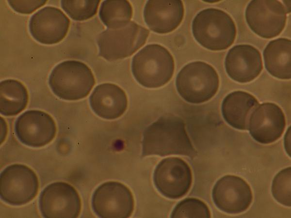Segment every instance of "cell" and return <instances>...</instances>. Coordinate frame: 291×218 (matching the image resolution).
I'll list each match as a JSON object with an SVG mask.
<instances>
[{
  "instance_id": "8992f818",
  "label": "cell",
  "mask_w": 291,
  "mask_h": 218,
  "mask_svg": "<svg viewBox=\"0 0 291 218\" xmlns=\"http://www.w3.org/2000/svg\"><path fill=\"white\" fill-rule=\"evenodd\" d=\"M149 31L133 21L117 29H108L97 37L99 55L109 61L128 57L143 46Z\"/></svg>"
},
{
  "instance_id": "5bb4252c",
  "label": "cell",
  "mask_w": 291,
  "mask_h": 218,
  "mask_svg": "<svg viewBox=\"0 0 291 218\" xmlns=\"http://www.w3.org/2000/svg\"><path fill=\"white\" fill-rule=\"evenodd\" d=\"M70 20L59 9L45 7L30 18L29 29L32 37L45 45H52L61 41L66 36Z\"/></svg>"
},
{
  "instance_id": "5b68a950",
  "label": "cell",
  "mask_w": 291,
  "mask_h": 218,
  "mask_svg": "<svg viewBox=\"0 0 291 218\" xmlns=\"http://www.w3.org/2000/svg\"><path fill=\"white\" fill-rule=\"evenodd\" d=\"M176 85L182 98L189 103L199 104L209 100L215 94L219 79L212 66L196 61L181 69L177 77Z\"/></svg>"
},
{
  "instance_id": "e0dca14e",
  "label": "cell",
  "mask_w": 291,
  "mask_h": 218,
  "mask_svg": "<svg viewBox=\"0 0 291 218\" xmlns=\"http://www.w3.org/2000/svg\"><path fill=\"white\" fill-rule=\"evenodd\" d=\"M183 16L184 6L181 0H148L144 10L147 26L159 33L174 31L181 22Z\"/></svg>"
},
{
  "instance_id": "7a4b0ae2",
  "label": "cell",
  "mask_w": 291,
  "mask_h": 218,
  "mask_svg": "<svg viewBox=\"0 0 291 218\" xmlns=\"http://www.w3.org/2000/svg\"><path fill=\"white\" fill-rule=\"evenodd\" d=\"M195 39L204 47L213 51L227 49L234 42L236 28L231 16L217 8L200 11L192 25Z\"/></svg>"
},
{
  "instance_id": "7402d4cb",
  "label": "cell",
  "mask_w": 291,
  "mask_h": 218,
  "mask_svg": "<svg viewBox=\"0 0 291 218\" xmlns=\"http://www.w3.org/2000/svg\"><path fill=\"white\" fill-rule=\"evenodd\" d=\"M132 16V8L127 0H104L99 11L103 23L110 29H117L126 26Z\"/></svg>"
},
{
  "instance_id": "44dd1931",
  "label": "cell",
  "mask_w": 291,
  "mask_h": 218,
  "mask_svg": "<svg viewBox=\"0 0 291 218\" xmlns=\"http://www.w3.org/2000/svg\"><path fill=\"white\" fill-rule=\"evenodd\" d=\"M29 100L28 91L20 81L13 79L0 83V112L6 116L17 115L26 107Z\"/></svg>"
},
{
  "instance_id": "d6986e66",
  "label": "cell",
  "mask_w": 291,
  "mask_h": 218,
  "mask_svg": "<svg viewBox=\"0 0 291 218\" xmlns=\"http://www.w3.org/2000/svg\"><path fill=\"white\" fill-rule=\"evenodd\" d=\"M259 104L257 99L248 93L241 91L233 92L223 101L222 115L233 127L247 130L251 115Z\"/></svg>"
},
{
  "instance_id": "484cf974",
  "label": "cell",
  "mask_w": 291,
  "mask_h": 218,
  "mask_svg": "<svg viewBox=\"0 0 291 218\" xmlns=\"http://www.w3.org/2000/svg\"><path fill=\"white\" fill-rule=\"evenodd\" d=\"M7 2L16 12L30 14L43 6L47 0H8Z\"/></svg>"
},
{
  "instance_id": "2e32d148",
  "label": "cell",
  "mask_w": 291,
  "mask_h": 218,
  "mask_svg": "<svg viewBox=\"0 0 291 218\" xmlns=\"http://www.w3.org/2000/svg\"><path fill=\"white\" fill-rule=\"evenodd\" d=\"M225 68L228 76L240 83L249 82L256 78L262 69L261 56L253 46L236 45L228 51Z\"/></svg>"
},
{
  "instance_id": "3957f363",
  "label": "cell",
  "mask_w": 291,
  "mask_h": 218,
  "mask_svg": "<svg viewBox=\"0 0 291 218\" xmlns=\"http://www.w3.org/2000/svg\"><path fill=\"white\" fill-rule=\"evenodd\" d=\"M133 75L137 81L144 87L156 88L167 83L174 70L173 58L162 46H146L133 58Z\"/></svg>"
},
{
  "instance_id": "4316f807",
  "label": "cell",
  "mask_w": 291,
  "mask_h": 218,
  "mask_svg": "<svg viewBox=\"0 0 291 218\" xmlns=\"http://www.w3.org/2000/svg\"><path fill=\"white\" fill-rule=\"evenodd\" d=\"M290 127L289 128L287 131V133L285 137V147L286 151H287L288 155L290 156Z\"/></svg>"
},
{
  "instance_id": "8fae6325",
  "label": "cell",
  "mask_w": 291,
  "mask_h": 218,
  "mask_svg": "<svg viewBox=\"0 0 291 218\" xmlns=\"http://www.w3.org/2000/svg\"><path fill=\"white\" fill-rule=\"evenodd\" d=\"M153 178L158 190L170 199H178L185 195L192 182L190 167L178 157L162 160L155 169Z\"/></svg>"
},
{
  "instance_id": "30bf717a",
  "label": "cell",
  "mask_w": 291,
  "mask_h": 218,
  "mask_svg": "<svg viewBox=\"0 0 291 218\" xmlns=\"http://www.w3.org/2000/svg\"><path fill=\"white\" fill-rule=\"evenodd\" d=\"M92 207L100 218H125L133 212L134 200L130 191L125 185L116 182H108L94 191Z\"/></svg>"
},
{
  "instance_id": "277c9868",
  "label": "cell",
  "mask_w": 291,
  "mask_h": 218,
  "mask_svg": "<svg viewBox=\"0 0 291 218\" xmlns=\"http://www.w3.org/2000/svg\"><path fill=\"white\" fill-rule=\"evenodd\" d=\"M49 86L58 97L78 100L86 97L95 84L90 68L81 62L68 60L57 64L48 78Z\"/></svg>"
},
{
  "instance_id": "ffe728a7",
  "label": "cell",
  "mask_w": 291,
  "mask_h": 218,
  "mask_svg": "<svg viewBox=\"0 0 291 218\" xmlns=\"http://www.w3.org/2000/svg\"><path fill=\"white\" fill-rule=\"evenodd\" d=\"M291 40L284 38L272 40L265 47V66L272 76L282 79L291 78Z\"/></svg>"
},
{
  "instance_id": "603a6c76",
  "label": "cell",
  "mask_w": 291,
  "mask_h": 218,
  "mask_svg": "<svg viewBox=\"0 0 291 218\" xmlns=\"http://www.w3.org/2000/svg\"><path fill=\"white\" fill-rule=\"evenodd\" d=\"M100 1L61 0V5L66 13L73 20H86L97 13Z\"/></svg>"
},
{
  "instance_id": "9c48e42d",
  "label": "cell",
  "mask_w": 291,
  "mask_h": 218,
  "mask_svg": "<svg viewBox=\"0 0 291 218\" xmlns=\"http://www.w3.org/2000/svg\"><path fill=\"white\" fill-rule=\"evenodd\" d=\"M39 206L43 217L77 218L81 210L80 197L70 184L56 182L47 186L42 191Z\"/></svg>"
},
{
  "instance_id": "6da1fadb",
  "label": "cell",
  "mask_w": 291,
  "mask_h": 218,
  "mask_svg": "<svg viewBox=\"0 0 291 218\" xmlns=\"http://www.w3.org/2000/svg\"><path fill=\"white\" fill-rule=\"evenodd\" d=\"M142 156L170 155L194 157L196 151L178 117H162L148 126L144 133Z\"/></svg>"
},
{
  "instance_id": "52a82bcc",
  "label": "cell",
  "mask_w": 291,
  "mask_h": 218,
  "mask_svg": "<svg viewBox=\"0 0 291 218\" xmlns=\"http://www.w3.org/2000/svg\"><path fill=\"white\" fill-rule=\"evenodd\" d=\"M39 182L35 173L22 164L11 165L0 176V195L6 203L14 206L25 204L36 196Z\"/></svg>"
},
{
  "instance_id": "ac0fdd59",
  "label": "cell",
  "mask_w": 291,
  "mask_h": 218,
  "mask_svg": "<svg viewBox=\"0 0 291 218\" xmlns=\"http://www.w3.org/2000/svg\"><path fill=\"white\" fill-rule=\"evenodd\" d=\"M89 103L97 115L106 119H114L124 113L128 101L125 92L119 86L103 83L95 88L90 96Z\"/></svg>"
},
{
  "instance_id": "9a60e30c",
  "label": "cell",
  "mask_w": 291,
  "mask_h": 218,
  "mask_svg": "<svg viewBox=\"0 0 291 218\" xmlns=\"http://www.w3.org/2000/svg\"><path fill=\"white\" fill-rule=\"evenodd\" d=\"M286 125L281 108L273 103L258 106L251 115L248 129L252 137L262 144H269L281 136Z\"/></svg>"
},
{
  "instance_id": "cb8c5ba5",
  "label": "cell",
  "mask_w": 291,
  "mask_h": 218,
  "mask_svg": "<svg viewBox=\"0 0 291 218\" xmlns=\"http://www.w3.org/2000/svg\"><path fill=\"white\" fill-rule=\"evenodd\" d=\"M210 212L203 201L187 198L178 203L172 212V218H210Z\"/></svg>"
},
{
  "instance_id": "ba28073f",
  "label": "cell",
  "mask_w": 291,
  "mask_h": 218,
  "mask_svg": "<svg viewBox=\"0 0 291 218\" xmlns=\"http://www.w3.org/2000/svg\"><path fill=\"white\" fill-rule=\"evenodd\" d=\"M286 10L278 0H252L245 13L246 22L252 31L264 38H272L283 30Z\"/></svg>"
},
{
  "instance_id": "7c38bea8",
  "label": "cell",
  "mask_w": 291,
  "mask_h": 218,
  "mask_svg": "<svg viewBox=\"0 0 291 218\" xmlns=\"http://www.w3.org/2000/svg\"><path fill=\"white\" fill-rule=\"evenodd\" d=\"M15 134L27 146L39 148L50 143L56 133V124L52 117L38 110H30L20 115L15 124Z\"/></svg>"
},
{
  "instance_id": "4fadbf2b",
  "label": "cell",
  "mask_w": 291,
  "mask_h": 218,
  "mask_svg": "<svg viewBox=\"0 0 291 218\" xmlns=\"http://www.w3.org/2000/svg\"><path fill=\"white\" fill-rule=\"evenodd\" d=\"M216 206L228 214L242 213L250 205L253 195L249 185L242 178L227 175L219 179L212 191Z\"/></svg>"
},
{
  "instance_id": "d4e9b609",
  "label": "cell",
  "mask_w": 291,
  "mask_h": 218,
  "mask_svg": "<svg viewBox=\"0 0 291 218\" xmlns=\"http://www.w3.org/2000/svg\"><path fill=\"white\" fill-rule=\"evenodd\" d=\"M291 168L280 171L274 177L272 185L274 198L280 204L288 207L291 205Z\"/></svg>"
}]
</instances>
